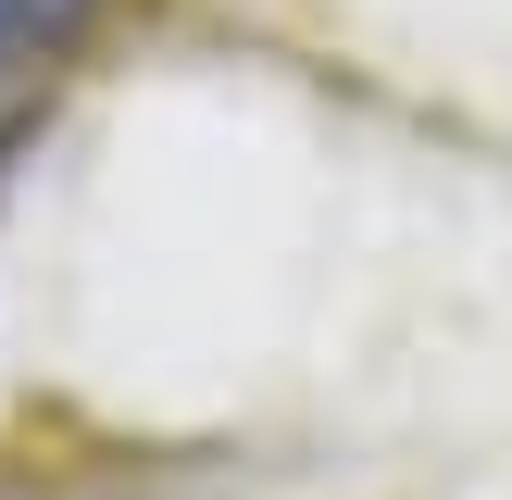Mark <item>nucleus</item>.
I'll use <instances>...</instances> for the list:
<instances>
[{
    "mask_svg": "<svg viewBox=\"0 0 512 500\" xmlns=\"http://www.w3.org/2000/svg\"><path fill=\"white\" fill-rule=\"evenodd\" d=\"M100 0H0V163L25 150V125L50 113V88H63V63L88 50Z\"/></svg>",
    "mask_w": 512,
    "mask_h": 500,
    "instance_id": "f257e3e1",
    "label": "nucleus"
}]
</instances>
